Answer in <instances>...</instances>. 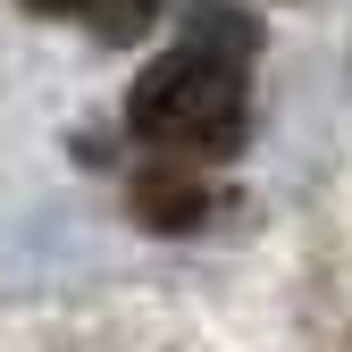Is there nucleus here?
Instances as JSON below:
<instances>
[{
	"instance_id": "1",
	"label": "nucleus",
	"mask_w": 352,
	"mask_h": 352,
	"mask_svg": "<svg viewBox=\"0 0 352 352\" xmlns=\"http://www.w3.org/2000/svg\"><path fill=\"white\" fill-rule=\"evenodd\" d=\"M126 126L160 151V168H218V160H235L243 135H252V84L235 59H218V51H168L160 67H143L135 84V101H126Z\"/></svg>"
},
{
	"instance_id": "2",
	"label": "nucleus",
	"mask_w": 352,
	"mask_h": 352,
	"mask_svg": "<svg viewBox=\"0 0 352 352\" xmlns=\"http://www.w3.org/2000/svg\"><path fill=\"white\" fill-rule=\"evenodd\" d=\"M126 210H135L143 227H160V235H193L210 218V185L185 176V168H143L135 185H126Z\"/></svg>"
},
{
	"instance_id": "3",
	"label": "nucleus",
	"mask_w": 352,
	"mask_h": 352,
	"mask_svg": "<svg viewBox=\"0 0 352 352\" xmlns=\"http://www.w3.org/2000/svg\"><path fill=\"white\" fill-rule=\"evenodd\" d=\"M67 9L93 25L101 42H135V34H151V17L168 9V0H67Z\"/></svg>"
},
{
	"instance_id": "4",
	"label": "nucleus",
	"mask_w": 352,
	"mask_h": 352,
	"mask_svg": "<svg viewBox=\"0 0 352 352\" xmlns=\"http://www.w3.org/2000/svg\"><path fill=\"white\" fill-rule=\"evenodd\" d=\"M25 9H67V0H25Z\"/></svg>"
}]
</instances>
